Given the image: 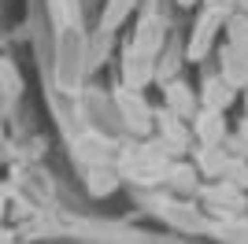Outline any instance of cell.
Masks as SVG:
<instances>
[{
    "instance_id": "277c9868",
    "label": "cell",
    "mask_w": 248,
    "mask_h": 244,
    "mask_svg": "<svg viewBox=\"0 0 248 244\" xmlns=\"http://www.w3.org/2000/svg\"><path fill=\"white\" fill-rule=\"evenodd\" d=\"M230 92H233L230 81H207V92H204L207 107H226V104H230Z\"/></svg>"
},
{
    "instance_id": "6da1fadb",
    "label": "cell",
    "mask_w": 248,
    "mask_h": 244,
    "mask_svg": "<svg viewBox=\"0 0 248 244\" xmlns=\"http://www.w3.org/2000/svg\"><path fill=\"white\" fill-rule=\"evenodd\" d=\"M218 22H222V11H207L204 19H200V26H197V33H193V45H189V60H200L207 52V45H211V37H215V30H218Z\"/></svg>"
},
{
    "instance_id": "3957f363",
    "label": "cell",
    "mask_w": 248,
    "mask_h": 244,
    "mask_svg": "<svg viewBox=\"0 0 248 244\" xmlns=\"http://www.w3.org/2000/svg\"><path fill=\"white\" fill-rule=\"evenodd\" d=\"M200 137H204L207 144H215L218 137H222V115H218V107H211V111L200 119Z\"/></svg>"
},
{
    "instance_id": "7a4b0ae2",
    "label": "cell",
    "mask_w": 248,
    "mask_h": 244,
    "mask_svg": "<svg viewBox=\"0 0 248 244\" xmlns=\"http://www.w3.org/2000/svg\"><path fill=\"white\" fill-rule=\"evenodd\" d=\"M222 60H226V81L230 85H245L248 81V52L230 45V48L222 52Z\"/></svg>"
},
{
    "instance_id": "8992f818",
    "label": "cell",
    "mask_w": 248,
    "mask_h": 244,
    "mask_svg": "<svg viewBox=\"0 0 248 244\" xmlns=\"http://www.w3.org/2000/svg\"><path fill=\"white\" fill-rule=\"evenodd\" d=\"M182 4H193V0H182Z\"/></svg>"
},
{
    "instance_id": "5b68a950",
    "label": "cell",
    "mask_w": 248,
    "mask_h": 244,
    "mask_svg": "<svg viewBox=\"0 0 248 244\" xmlns=\"http://www.w3.org/2000/svg\"><path fill=\"white\" fill-rule=\"evenodd\" d=\"M170 100H174L178 111H189V107H193V96H189L182 85H170Z\"/></svg>"
}]
</instances>
